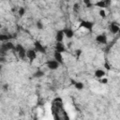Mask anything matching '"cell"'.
<instances>
[{"label": "cell", "mask_w": 120, "mask_h": 120, "mask_svg": "<svg viewBox=\"0 0 120 120\" xmlns=\"http://www.w3.org/2000/svg\"><path fill=\"white\" fill-rule=\"evenodd\" d=\"M12 52L15 53H17L18 54V56H19V58L20 59H24L25 57H26V50L21 45V44H17L16 46H15V48L12 50Z\"/></svg>", "instance_id": "cell-1"}, {"label": "cell", "mask_w": 120, "mask_h": 120, "mask_svg": "<svg viewBox=\"0 0 120 120\" xmlns=\"http://www.w3.org/2000/svg\"><path fill=\"white\" fill-rule=\"evenodd\" d=\"M80 27L81 28H84V29H86L88 31H92L93 27H94V22H90V21L82 20V21L80 22Z\"/></svg>", "instance_id": "cell-2"}, {"label": "cell", "mask_w": 120, "mask_h": 120, "mask_svg": "<svg viewBox=\"0 0 120 120\" xmlns=\"http://www.w3.org/2000/svg\"><path fill=\"white\" fill-rule=\"evenodd\" d=\"M46 66H47V68L50 69V70H56L58 68H59V66H60V64L56 61V60H48L47 62H46Z\"/></svg>", "instance_id": "cell-3"}, {"label": "cell", "mask_w": 120, "mask_h": 120, "mask_svg": "<svg viewBox=\"0 0 120 120\" xmlns=\"http://www.w3.org/2000/svg\"><path fill=\"white\" fill-rule=\"evenodd\" d=\"M34 50L37 52H40V53H45L46 52V48L40 43V41H35L34 43Z\"/></svg>", "instance_id": "cell-4"}, {"label": "cell", "mask_w": 120, "mask_h": 120, "mask_svg": "<svg viewBox=\"0 0 120 120\" xmlns=\"http://www.w3.org/2000/svg\"><path fill=\"white\" fill-rule=\"evenodd\" d=\"M26 57L30 61H34L37 58V52L34 49H29L26 51Z\"/></svg>", "instance_id": "cell-5"}, {"label": "cell", "mask_w": 120, "mask_h": 120, "mask_svg": "<svg viewBox=\"0 0 120 120\" xmlns=\"http://www.w3.org/2000/svg\"><path fill=\"white\" fill-rule=\"evenodd\" d=\"M1 47H2L4 50H6V51H12V50L15 48V45H14L12 42H10V41H5V42L1 45Z\"/></svg>", "instance_id": "cell-6"}, {"label": "cell", "mask_w": 120, "mask_h": 120, "mask_svg": "<svg viewBox=\"0 0 120 120\" xmlns=\"http://www.w3.org/2000/svg\"><path fill=\"white\" fill-rule=\"evenodd\" d=\"M96 41L97 42H98V43H100V44H107V37H106V35H104V34H101V35H98L97 37H96Z\"/></svg>", "instance_id": "cell-7"}, {"label": "cell", "mask_w": 120, "mask_h": 120, "mask_svg": "<svg viewBox=\"0 0 120 120\" xmlns=\"http://www.w3.org/2000/svg\"><path fill=\"white\" fill-rule=\"evenodd\" d=\"M109 29H110V32H111V33H112V34H117V33L119 32V30H120V27H119V25H118L116 22H112V23L110 24Z\"/></svg>", "instance_id": "cell-8"}, {"label": "cell", "mask_w": 120, "mask_h": 120, "mask_svg": "<svg viewBox=\"0 0 120 120\" xmlns=\"http://www.w3.org/2000/svg\"><path fill=\"white\" fill-rule=\"evenodd\" d=\"M53 58H54V60H56L60 65H62V64L64 63V57H63L62 52H54V53H53Z\"/></svg>", "instance_id": "cell-9"}, {"label": "cell", "mask_w": 120, "mask_h": 120, "mask_svg": "<svg viewBox=\"0 0 120 120\" xmlns=\"http://www.w3.org/2000/svg\"><path fill=\"white\" fill-rule=\"evenodd\" d=\"M63 32H64V35H65V37H67L68 38H73V36H74V32H73V30L71 29V28H64L63 29Z\"/></svg>", "instance_id": "cell-10"}, {"label": "cell", "mask_w": 120, "mask_h": 120, "mask_svg": "<svg viewBox=\"0 0 120 120\" xmlns=\"http://www.w3.org/2000/svg\"><path fill=\"white\" fill-rule=\"evenodd\" d=\"M64 38H65V35H64L63 30H58L56 32V35H55V40H56V42H62L64 40Z\"/></svg>", "instance_id": "cell-11"}, {"label": "cell", "mask_w": 120, "mask_h": 120, "mask_svg": "<svg viewBox=\"0 0 120 120\" xmlns=\"http://www.w3.org/2000/svg\"><path fill=\"white\" fill-rule=\"evenodd\" d=\"M55 52H66V47L62 42H56L55 44Z\"/></svg>", "instance_id": "cell-12"}, {"label": "cell", "mask_w": 120, "mask_h": 120, "mask_svg": "<svg viewBox=\"0 0 120 120\" xmlns=\"http://www.w3.org/2000/svg\"><path fill=\"white\" fill-rule=\"evenodd\" d=\"M12 38L13 36L10 34H0V41H8Z\"/></svg>", "instance_id": "cell-13"}, {"label": "cell", "mask_w": 120, "mask_h": 120, "mask_svg": "<svg viewBox=\"0 0 120 120\" xmlns=\"http://www.w3.org/2000/svg\"><path fill=\"white\" fill-rule=\"evenodd\" d=\"M94 75H95V77L98 78H98H102V77L105 76V71H104L103 69H97V70L95 71Z\"/></svg>", "instance_id": "cell-14"}, {"label": "cell", "mask_w": 120, "mask_h": 120, "mask_svg": "<svg viewBox=\"0 0 120 120\" xmlns=\"http://www.w3.org/2000/svg\"><path fill=\"white\" fill-rule=\"evenodd\" d=\"M94 7H97V8H107V6H106V4H105V2L103 0H99V1L96 2L94 4Z\"/></svg>", "instance_id": "cell-15"}, {"label": "cell", "mask_w": 120, "mask_h": 120, "mask_svg": "<svg viewBox=\"0 0 120 120\" xmlns=\"http://www.w3.org/2000/svg\"><path fill=\"white\" fill-rule=\"evenodd\" d=\"M44 71L43 70H40V69H38V70H37L34 74H33V77L34 78H41V77H43L44 76Z\"/></svg>", "instance_id": "cell-16"}, {"label": "cell", "mask_w": 120, "mask_h": 120, "mask_svg": "<svg viewBox=\"0 0 120 120\" xmlns=\"http://www.w3.org/2000/svg\"><path fill=\"white\" fill-rule=\"evenodd\" d=\"M73 85L75 86V88H76L77 90H82L83 87H84V85H83V83H82V82H75Z\"/></svg>", "instance_id": "cell-17"}, {"label": "cell", "mask_w": 120, "mask_h": 120, "mask_svg": "<svg viewBox=\"0 0 120 120\" xmlns=\"http://www.w3.org/2000/svg\"><path fill=\"white\" fill-rule=\"evenodd\" d=\"M18 14H19L20 17H22V16L25 14V8H22V7H21V8L18 9Z\"/></svg>", "instance_id": "cell-18"}, {"label": "cell", "mask_w": 120, "mask_h": 120, "mask_svg": "<svg viewBox=\"0 0 120 120\" xmlns=\"http://www.w3.org/2000/svg\"><path fill=\"white\" fill-rule=\"evenodd\" d=\"M99 16L102 18V19H105L106 18V16H107V14H106V11H105V9L104 8H100V10H99Z\"/></svg>", "instance_id": "cell-19"}, {"label": "cell", "mask_w": 120, "mask_h": 120, "mask_svg": "<svg viewBox=\"0 0 120 120\" xmlns=\"http://www.w3.org/2000/svg\"><path fill=\"white\" fill-rule=\"evenodd\" d=\"M36 26H37V28H38V30H42L43 27H44V25H43V23H42L41 21H38L37 23H36Z\"/></svg>", "instance_id": "cell-20"}, {"label": "cell", "mask_w": 120, "mask_h": 120, "mask_svg": "<svg viewBox=\"0 0 120 120\" xmlns=\"http://www.w3.org/2000/svg\"><path fill=\"white\" fill-rule=\"evenodd\" d=\"M7 52H8V51H6L2 47H0V56H6L7 55Z\"/></svg>", "instance_id": "cell-21"}, {"label": "cell", "mask_w": 120, "mask_h": 120, "mask_svg": "<svg viewBox=\"0 0 120 120\" xmlns=\"http://www.w3.org/2000/svg\"><path fill=\"white\" fill-rule=\"evenodd\" d=\"M82 53V51L81 50V49H77L76 51H75V54H76V56H77V58H79L80 56H81V54Z\"/></svg>", "instance_id": "cell-22"}, {"label": "cell", "mask_w": 120, "mask_h": 120, "mask_svg": "<svg viewBox=\"0 0 120 120\" xmlns=\"http://www.w3.org/2000/svg\"><path fill=\"white\" fill-rule=\"evenodd\" d=\"M73 9H74V11H78V10L80 9V5H79L78 3H75V4L73 5Z\"/></svg>", "instance_id": "cell-23"}, {"label": "cell", "mask_w": 120, "mask_h": 120, "mask_svg": "<svg viewBox=\"0 0 120 120\" xmlns=\"http://www.w3.org/2000/svg\"><path fill=\"white\" fill-rule=\"evenodd\" d=\"M100 82H101L102 84H107V83H108V79H107V78H103V77H102V79H101Z\"/></svg>", "instance_id": "cell-24"}, {"label": "cell", "mask_w": 120, "mask_h": 120, "mask_svg": "<svg viewBox=\"0 0 120 120\" xmlns=\"http://www.w3.org/2000/svg\"><path fill=\"white\" fill-rule=\"evenodd\" d=\"M8 87H9V85L8 84V83H5L4 85H3V90L6 92V91H8Z\"/></svg>", "instance_id": "cell-25"}, {"label": "cell", "mask_w": 120, "mask_h": 120, "mask_svg": "<svg viewBox=\"0 0 120 120\" xmlns=\"http://www.w3.org/2000/svg\"><path fill=\"white\" fill-rule=\"evenodd\" d=\"M6 62V56H0V64H3Z\"/></svg>", "instance_id": "cell-26"}, {"label": "cell", "mask_w": 120, "mask_h": 120, "mask_svg": "<svg viewBox=\"0 0 120 120\" xmlns=\"http://www.w3.org/2000/svg\"><path fill=\"white\" fill-rule=\"evenodd\" d=\"M104 68H106L107 70H110V69H111V68H110V65H109V64H108L107 62H106V63L104 64Z\"/></svg>", "instance_id": "cell-27"}, {"label": "cell", "mask_w": 120, "mask_h": 120, "mask_svg": "<svg viewBox=\"0 0 120 120\" xmlns=\"http://www.w3.org/2000/svg\"><path fill=\"white\" fill-rule=\"evenodd\" d=\"M85 7H86V8H93V7H94V4L91 2V3L87 4V5H85Z\"/></svg>", "instance_id": "cell-28"}, {"label": "cell", "mask_w": 120, "mask_h": 120, "mask_svg": "<svg viewBox=\"0 0 120 120\" xmlns=\"http://www.w3.org/2000/svg\"><path fill=\"white\" fill-rule=\"evenodd\" d=\"M103 1L105 2V4H106L107 7L110 6V5H111V2H112V0H103Z\"/></svg>", "instance_id": "cell-29"}, {"label": "cell", "mask_w": 120, "mask_h": 120, "mask_svg": "<svg viewBox=\"0 0 120 120\" xmlns=\"http://www.w3.org/2000/svg\"><path fill=\"white\" fill-rule=\"evenodd\" d=\"M83 1V3L85 4V5H87V4H89V3H91V0H82Z\"/></svg>", "instance_id": "cell-30"}, {"label": "cell", "mask_w": 120, "mask_h": 120, "mask_svg": "<svg viewBox=\"0 0 120 120\" xmlns=\"http://www.w3.org/2000/svg\"><path fill=\"white\" fill-rule=\"evenodd\" d=\"M1 70H2V65L0 64V72H1Z\"/></svg>", "instance_id": "cell-31"}, {"label": "cell", "mask_w": 120, "mask_h": 120, "mask_svg": "<svg viewBox=\"0 0 120 120\" xmlns=\"http://www.w3.org/2000/svg\"><path fill=\"white\" fill-rule=\"evenodd\" d=\"M2 27H3V25H2L1 23H0V29H2Z\"/></svg>", "instance_id": "cell-32"}, {"label": "cell", "mask_w": 120, "mask_h": 120, "mask_svg": "<svg viewBox=\"0 0 120 120\" xmlns=\"http://www.w3.org/2000/svg\"><path fill=\"white\" fill-rule=\"evenodd\" d=\"M64 1H68V0H64Z\"/></svg>", "instance_id": "cell-33"}, {"label": "cell", "mask_w": 120, "mask_h": 120, "mask_svg": "<svg viewBox=\"0 0 120 120\" xmlns=\"http://www.w3.org/2000/svg\"><path fill=\"white\" fill-rule=\"evenodd\" d=\"M22 1H26V0H22Z\"/></svg>", "instance_id": "cell-34"}]
</instances>
